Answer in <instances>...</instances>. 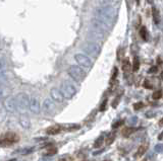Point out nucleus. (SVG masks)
I'll return each mask as SVG.
<instances>
[{"label":"nucleus","mask_w":163,"mask_h":161,"mask_svg":"<svg viewBox=\"0 0 163 161\" xmlns=\"http://www.w3.org/2000/svg\"><path fill=\"white\" fill-rule=\"evenodd\" d=\"M94 17L112 25L116 19V10L113 6H99L94 10Z\"/></svg>","instance_id":"nucleus-1"},{"label":"nucleus","mask_w":163,"mask_h":161,"mask_svg":"<svg viewBox=\"0 0 163 161\" xmlns=\"http://www.w3.org/2000/svg\"><path fill=\"white\" fill-rule=\"evenodd\" d=\"M83 50L89 57L92 58H98L101 54V46L96 42H92V41H88L83 46Z\"/></svg>","instance_id":"nucleus-2"},{"label":"nucleus","mask_w":163,"mask_h":161,"mask_svg":"<svg viewBox=\"0 0 163 161\" xmlns=\"http://www.w3.org/2000/svg\"><path fill=\"white\" fill-rule=\"evenodd\" d=\"M19 141V136L14 132H6L0 136V146L8 147Z\"/></svg>","instance_id":"nucleus-3"},{"label":"nucleus","mask_w":163,"mask_h":161,"mask_svg":"<svg viewBox=\"0 0 163 161\" xmlns=\"http://www.w3.org/2000/svg\"><path fill=\"white\" fill-rule=\"evenodd\" d=\"M67 73H68V75L77 82L84 81V79L87 76L86 71H85L82 67L77 66V65H73V66L69 67V68L67 69Z\"/></svg>","instance_id":"nucleus-4"},{"label":"nucleus","mask_w":163,"mask_h":161,"mask_svg":"<svg viewBox=\"0 0 163 161\" xmlns=\"http://www.w3.org/2000/svg\"><path fill=\"white\" fill-rule=\"evenodd\" d=\"M75 62L79 64L80 67H82L83 69H86V70L91 69L93 66L92 60H91V58L89 57L88 55H86V54H82V53L75 54Z\"/></svg>","instance_id":"nucleus-5"},{"label":"nucleus","mask_w":163,"mask_h":161,"mask_svg":"<svg viewBox=\"0 0 163 161\" xmlns=\"http://www.w3.org/2000/svg\"><path fill=\"white\" fill-rule=\"evenodd\" d=\"M60 90H61L64 98H66V99H71L75 94H77V88L75 87L73 84H71L70 82H68V81L62 82L61 86H60Z\"/></svg>","instance_id":"nucleus-6"},{"label":"nucleus","mask_w":163,"mask_h":161,"mask_svg":"<svg viewBox=\"0 0 163 161\" xmlns=\"http://www.w3.org/2000/svg\"><path fill=\"white\" fill-rule=\"evenodd\" d=\"M91 25H92L93 30H98V32H103V34L108 32L112 27V25H108V23L104 22V21L100 20V19L96 18V17L91 19Z\"/></svg>","instance_id":"nucleus-7"},{"label":"nucleus","mask_w":163,"mask_h":161,"mask_svg":"<svg viewBox=\"0 0 163 161\" xmlns=\"http://www.w3.org/2000/svg\"><path fill=\"white\" fill-rule=\"evenodd\" d=\"M16 98L17 110H21V112L26 110L30 106V98L31 97H29V95L26 94V93H19V94L16 95Z\"/></svg>","instance_id":"nucleus-8"},{"label":"nucleus","mask_w":163,"mask_h":161,"mask_svg":"<svg viewBox=\"0 0 163 161\" xmlns=\"http://www.w3.org/2000/svg\"><path fill=\"white\" fill-rule=\"evenodd\" d=\"M50 96H51L52 101L58 103H63V101H64V96H63V94H62L61 90L56 87H53L50 90Z\"/></svg>","instance_id":"nucleus-9"},{"label":"nucleus","mask_w":163,"mask_h":161,"mask_svg":"<svg viewBox=\"0 0 163 161\" xmlns=\"http://www.w3.org/2000/svg\"><path fill=\"white\" fill-rule=\"evenodd\" d=\"M105 34H103V32H98L96 30H90L88 34V38L90 39V41H92V42H101V41H104L105 40Z\"/></svg>","instance_id":"nucleus-10"},{"label":"nucleus","mask_w":163,"mask_h":161,"mask_svg":"<svg viewBox=\"0 0 163 161\" xmlns=\"http://www.w3.org/2000/svg\"><path fill=\"white\" fill-rule=\"evenodd\" d=\"M4 108H6V110L10 112H14L17 110L16 106V98L14 96H9L4 101Z\"/></svg>","instance_id":"nucleus-11"},{"label":"nucleus","mask_w":163,"mask_h":161,"mask_svg":"<svg viewBox=\"0 0 163 161\" xmlns=\"http://www.w3.org/2000/svg\"><path fill=\"white\" fill-rule=\"evenodd\" d=\"M29 108L31 110L32 112L34 114H39L41 110V105H40V101L37 98L36 96H32L30 98V106Z\"/></svg>","instance_id":"nucleus-12"},{"label":"nucleus","mask_w":163,"mask_h":161,"mask_svg":"<svg viewBox=\"0 0 163 161\" xmlns=\"http://www.w3.org/2000/svg\"><path fill=\"white\" fill-rule=\"evenodd\" d=\"M54 108H55V105H54L53 101L50 98L45 99L44 103H43V105H42L43 112H44L46 115H51L52 112H53Z\"/></svg>","instance_id":"nucleus-13"},{"label":"nucleus","mask_w":163,"mask_h":161,"mask_svg":"<svg viewBox=\"0 0 163 161\" xmlns=\"http://www.w3.org/2000/svg\"><path fill=\"white\" fill-rule=\"evenodd\" d=\"M147 149H148V144H147V143L141 145V146L138 148V150H137L136 154H135V158H141L145 153H146Z\"/></svg>","instance_id":"nucleus-14"},{"label":"nucleus","mask_w":163,"mask_h":161,"mask_svg":"<svg viewBox=\"0 0 163 161\" xmlns=\"http://www.w3.org/2000/svg\"><path fill=\"white\" fill-rule=\"evenodd\" d=\"M60 132H61V127L57 125L51 126V127H49L48 129L46 130V133L48 135H57L58 133H60Z\"/></svg>","instance_id":"nucleus-15"},{"label":"nucleus","mask_w":163,"mask_h":161,"mask_svg":"<svg viewBox=\"0 0 163 161\" xmlns=\"http://www.w3.org/2000/svg\"><path fill=\"white\" fill-rule=\"evenodd\" d=\"M134 132H135V129L132 127H125V129L121 131V134H122V136L125 137V138H129Z\"/></svg>","instance_id":"nucleus-16"},{"label":"nucleus","mask_w":163,"mask_h":161,"mask_svg":"<svg viewBox=\"0 0 163 161\" xmlns=\"http://www.w3.org/2000/svg\"><path fill=\"white\" fill-rule=\"evenodd\" d=\"M100 6H112L113 4L116 3L115 0H96Z\"/></svg>","instance_id":"nucleus-17"},{"label":"nucleus","mask_w":163,"mask_h":161,"mask_svg":"<svg viewBox=\"0 0 163 161\" xmlns=\"http://www.w3.org/2000/svg\"><path fill=\"white\" fill-rule=\"evenodd\" d=\"M122 70L125 73H129L130 70H132V65H130V62L129 61V59H125L123 61V64H122Z\"/></svg>","instance_id":"nucleus-18"},{"label":"nucleus","mask_w":163,"mask_h":161,"mask_svg":"<svg viewBox=\"0 0 163 161\" xmlns=\"http://www.w3.org/2000/svg\"><path fill=\"white\" fill-rule=\"evenodd\" d=\"M19 123L23 128H29L30 127V120L27 116H21L19 119Z\"/></svg>","instance_id":"nucleus-19"},{"label":"nucleus","mask_w":163,"mask_h":161,"mask_svg":"<svg viewBox=\"0 0 163 161\" xmlns=\"http://www.w3.org/2000/svg\"><path fill=\"white\" fill-rule=\"evenodd\" d=\"M152 15H153L154 22H155L156 25H158V23L160 22V15H159V12H158V10L156 9L155 7L152 8Z\"/></svg>","instance_id":"nucleus-20"},{"label":"nucleus","mask_w":163,"mask_h":161,"mask_svg":"<svg viewBox=\"0 0 163 161\" xmlns=\"http://www.w3.org/2000/svg\"><path fill=\"white\" fill-rule=\"evenodd\" d=\"M56 153H57V148L50 147L44 152V156H52V155H54V154H56Z\"/></svg>","instance_id":"nucleus-21"},{"label":"nucleus","mask_w":163,"mask_h":161,"mask_svg":"<svg viewBox=\"0 0 163 161\" xmlns=\"http://www.w3.org/2000/svg\"><path fill=\"white\" fill-rule=\"evenodd\" d=\"M140 36H141V38L143 39L144 41H148V30L145 27H141V30H140Z\"/></svg>","instance_id":"nucleus-22"},{"label":"nucleus","mask_w":163,"mask_h":161,"mask_svg":"<svg viewBox=\"0 0 163 161\" xmlns=\"http://www.w3.org/2000/svg\"><path fill=\"white\" fill-rule=\"evenodd\" d=\"M140 68V60H139L138 57H135L134 62H132V71L137 72Z\"/></svg>","instance_id":"nucleus-23"},{"label":"nucleus","mask_w":163,"mask_h":161,"mask_svg":"<svg viewBox=\"0 0 163 161\" xmlns=\"http://www.w3.org/2000/svg\"><path fill=\"white\" fill-rule=\"evenodd\" d=\"M115 137H116V133H115V132H111L109 135H108L107 140H106V143H107L108 145L112 144V143H113V141H114V139H115Z\"/></svg>","instance_id":"nucleus-24"},{"label":"nucleus","mask_w":163,"mask_h":161,"mask_svg":"<svg viewBox=\"0 0 163 161\" xmlns=\"http://www.w3.org/2000/svg\"><path fill=\"white\" fill-rule=\"evenodd\" d=\"M103 141H104V137L103 136H100L99 138H97V140L95 141L93 147H94V148H100L102 146V144H103Z\"/></svg>","instance_id":"nucleus-25"},{"label":"nucleus","mask_w":163,"mask_h":161,"mask_svg":"<svg viewBox=\"0 0 163 161\" xmlns=\"http://www.w3.org/2000/svg\"><path fill=\"white\" fill-rule=\"evenodd\" d=\"M117 75H118V69L115 67V68L113 69V71H112V75H111V79H110V84H113V82L116 80L117 78Z\"/></svg>","instance_id":"nucleus-26"},{"label":"nucleus","mask_w":163,"mask_h":161,"mask_svg":"<svg viewBox=\"0 0 163 161\" xmlns=\"http://www.w3.org/2000/svg\"><path fill=\"white\" fill-rule=\"evenodd\" d=\"M4 72H5V62L0 59V77L4 75Z\"/></svg>","instance_id":"nucleus-27"},{"label":"nucleus","mask_w":163,"mask_h":161,"mask_svg":"<svg viewBox=\"0 0 163 161\" xmlns=\"http://www.w3.org/2000/svg\"><path fill=\"white\" fill-rule=\"evenodd\" d=\"M80 128H81L80 125H70V126H66L64 129L66 131H75V130H79Z\"/></svg>","instance_id":"nucleus-28"},{"label":"nucleus","mask_w":163,"mask_h":161,"mask_svg":"<svg viewBox=\"0 0 163 161\" xmlns=\"http://www.w3.org/2000/svg\"><path fill=\"white\" fill-rule=\"evenodd\" d=\"M152 97H153V99H155V101H158V99H160L162 97V91L161 90L155 91V92L153 93V95H152Z\"/></svg>","instance_id":"nucleus-29"},{"label":"nucleus","mask_w":163,"mask_h":161,"mask_svg":"<svg viewBox=\"0 0 163 161\" xmlns=\"http://www.w3.org/2000/svg\"><path fill=\"white\" fill-rule=\"evenodd\" d=\"M120 97H121V93H119V94L117 95V97H115L114 98L113 103H112V108H115L117 105H118V103H119V101H120Z\"/></svg>","instance_id":"nucleus-30"},{"label":"nucleus","mask_w":163,"mask_h":161,"mask_svg":"<svg viewBox=\"0 0 163 161\" xmlns=\"http://www.w3.org/2000/svg\"><path fill=\"white\" fill-rule=\"evenodd\" d=\"M154 150H155L157 153H163V144H162V143L157 144L155 147H154Z\"/></svg>","instance_id":"nucleus-31"},{"label":"nucleus","mask_w":163,"mask_h":161,"mask_svg":"<svg viewBox=\"0 0 163 161\" xmlns=\"http://www.w3.org/2000/svg\"><path fill=\"white\" fill-rule=\"evenodd\" d=\"M144 108V103H141V101L136 103L134 104V110H141V108Z\"/></svg>","instance_id":"nucleus-32"},{"label":"nucleus","mask_w":163,"mask_h":161,"mask_svg":"<svg viewBox=\"0 0 163 161\" xmlns=\"http://www.w3.org/2000/svg\"><path fill=\"white\" fill-rule=\"evenodd\" d=\"M123 124H125V120H120V121H118V122H116V123H114L113 125H112V128H118V127H120V126H122Z\"/></svg>","instance_id":"nucleus-33"},{"label":"nucleus","mask_w":163,"mask_h":161,"mask_svg":"<svg viewBox=\"0 0 163 161\" xmlns=\"http://www.w3.org/2000/svg\"><path fill=\"white\" fill-rule=\"evenodd\" d=\"M106 105H107V99H104V101L100 105V112H104L106 110Z\"/></svg>","instance_id":"nucleus-34"},{"label":"nucleus","mask_w":163,"mask_h":161,"mask_svg":"<svg viewBox=\"0 0 163 161\" xmlns=\"http://www.w3.org/2000/svg\"><path fill=\"white\" fill-rule=\"evenodd\" d=\"M143 85H144V87L147 88V89H152V88H153L152 84L150 83V82L148 81V80H145V81H144V84H143Z\"/></svg>","instance_id":"nucleus-35"},{"label":"nucleus","mask_w":163,"mask_h":161,"mask_svg":"<svg viewBox=\"0 0 163 161\" xmlns=\"http://www.w3.org/2000/svg\"><path fill=\"white\" fill-rule=\"evenodd\" d=\"M129 122H130V125H132V126H134V125H136V124H137V122H138V117H130Z\"/></svg>","instance_id":"nucleus-36"},{"label":"nucleus","mask_w":163,"mask_h":161,"mask_svg":"<svg viewBox=\"0 0 163 161\" xmlns=\"http://www.w3.org/2000/svg\"><path fill=\"white\" fill-rule=\"evenodd\" d=\"M58 161H73V157L71 156H63Z\"/></svg>","instance_id":"nucleus-37"},{"label":"nucleus","mask_w":163,"mask_h":161,"mask_svg":"<svg viewBox=\"0 0 163 161\" xmlns=\"http://www.w3.org/2000/svg\"><path fill=\"white\" fill-rule=\"evenodd\" d=\"M157 71H158V67L157 66H153L149 71H148V72H149V73H155V72H157Z\"/></svg>","instance_id":"nucleus-38"},{"label":"nucleus","mask_w":163,"mask_h":161,"mask_svg":"<svg viewBox=\"0 0 163 161\" xmlns=\"http://www.w3.org/2000/svg\"><path fill=\"white\" fill-rule=\"evenodd\" d=\"M159 126H160V127H163V117L159 121Z\"/></svg>","instance_id":"nucleus-39"},{"label":"nucleus","mask_w":163,"mask_h":161,"mask_svg":"<svg viewBox=\"0 0 163 161\" xmlns=\"http://www.w3.org/2000/svg\"><path fill=\"white\" fill-rule=\"evenodd\" d=\"M40 161H50L49 159H45V158H44V159H41Z\"/></svg>","instance_id":"nucleus-40"},{"label":"nucleus","mask_w":163,"mask_h":161,"mask_svg":"<svg viewBox=\"0 0 163 161\" xmlns=\"http://www.w3.org/2000/svg\"><path fill=\"white\" fill-rule=\"evenodd\" d=\"M148 2H149V3H153V0H147Z\"/></svg>","instance_id":"nucleus-41"},{"label":"nucleus","mask_w":163,"mask_h":161,"mask_svg":"<svg viewBox=\"0 0 163 161\" xmlns=\"http://www.w3.org/2000/svg\"><path fill=\"white\" fill-rule=\"evenodd\" d=\"M137 4H140V0H137Z\"/></svg>","instance_id":"nucleus-42"},{"label":"nucleus","mask_w":163,"mask_h":161,"mask_svg":"<svg viewBox=\"0 0 163 161\" xmlns=\"http://www.w3.org/2000/svg\"><path fill=\"white\" fill-rule=\"evenodd\" d=\"M161 78H162V79H163V72L161 73Z\"/></svg>","instance_id":"nucleus-43"},{"label":"nucleus","mask_w":163,"mask_h":161,"mask_svg":"<svg viewBox=\"0 0 163 161\" xmlns=\"http://www.w3.org/2000/svg\"><path fill=\"white\" fill-rule=\"evenodd\" d=\"M143 161H146V160H143Z\"/></svg>","instance_id":"nucleus-44"}]
</instances>
